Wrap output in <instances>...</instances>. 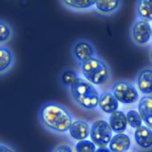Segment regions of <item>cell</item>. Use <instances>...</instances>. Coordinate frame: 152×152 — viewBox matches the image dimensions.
<instances>
[{"label": "cell", "instance_id": "4fadbf2b", "mask_svg": "<svg viewBox=\"0 0 152 152\" xmlns=\"http://www.w3.org/2000/svg\"><path fill=\"white\" fill-rule=\"evenodd\" d=\"M119 102L111 92H104L99 95V107L103 112L107 114H112L118 109Z\"/></svg>", "mask_w": 152, "mask_h": 152}, {"label": "cell", "instance_id": "603a6c76", "mask_svg": "<svg viewBox=\"0 0 152 152\" xmlns=\"http://www.w3.org/2000/svg\"><path fill=\"white\" fill-rule=\"evenodd\" d=\"M53 152H73V150L70 146L63 144V145L58 146Z\"/></svg>", "mask_w": 152, "mask_h": 152}, {"label": "cell", "instance_id": "484cf974", "mask_svg": "<svg viewBox=\"0 0 152 152\" xmlns=\"http://www.w3.org/2000/svg\"><path fill=\"white\" fill-rule=\"evenodd\" d=\"M150 58H151V60H152V49H151V51H150Z\"/></svg>", "mask_w": 152, "mask_h": 152}, {"label": "cell", "instance_id": "9c48e42d", "mask_svg": "<svg viewBox=\"0 0 152 152\" xmlns=\"http://www.w3.org/2000/svg\"><path fill=\"white\" fill-rule=\"evenodd\" d=\"M90 126L88 123L84 120H76L73 121L68 129V132L71 137L76 140H85L89 136Z\"/></svg>", "mask_w": 152, "mask_h": 152}, {"label": "cell", "instance_id": "7c38bea8", "mask_svg": "<svg viewBox=\"0 0 152 152\" xmlns=\"http://www.w3.org/2000/svg\"><path fill=\"white\" fill-rule=\"evenodd\" d=\"M137 108L142 121L145 122L148 128L152 129V96H142Z\"/></svg>", "mask_w": 152, "mask_h": 152}, {"label": "cell", "instance_id": "ffe728a7", "mask_svg": "<svg viewBox=\"0 0 152 152\" xmlns=\"http://www.w3.org/2000/svg\"><path fill=\"white\" fill-rule=\"evenodd\" d=\"M120 5V1L117 0H98L95 7L99 12L102 14H110L115 12Z\"/></svg>", "mask_w": 152, "mask_h": 152}, {"label": "cell", "instance_id": "8992f818", "mask_svg": "<svg viewBox=\"0 0 152 152\" xmlns=\"http://www.w3.org/2000/svg\"><path fill=\"white\" fill-rule=\"evenodd\" d=\"M117 100L122 104L130 105L139 100V92L133 84L127 81H118L112 87V92Z\"/></svg>", "mask_w": 152, "mask_h": 152}, {"label": "cell", "instance_id": "7a4b0ae2", "mask_svg": "<svg viewBox=\"0 0 152 152\" xmlns=\"http://www.w3.org/2000/svg\"><path fill=\"white\" fill-rule=\"evenodd\" d=\"M69 94L74 101L85 109H94L99 106V94L94 85L79 77L69 88Z\"/></svg>", "mask_w": 152, "mask_h": 152}, {"label": "cell", "instance_id": "30bf717a", "mask_svg": "<svg viewBox=\"0 0 152 152\" xmlns=\"http://www.w3.org/2000/svg\"><path fill=\"white\" fill-rule=\"evenodd\" d=\"M134 137L137 145L142 149H148L152 147V129L147 126H140L136 129Z\"/></svg>", "mask_w": 152, "mask_h": 152}, {"label": "cell", "instance_id": "e0dca14e", "mask_svg": "<svg viewBox=\"0 0 152 152\" xmlns=\"http://www.w3.org/2000/svg\"><path fill=\"white\" fill-rule=\"evenodd\" d=\"M79 77V74L77 70L66 67L64 68L59 75V82L63 88L69 90V88L77 81Z\"/></svg>", "mask_w": 152, "mask_h": 152}, {"label": "cell", "instance_id": "ac0fdd59", "mask_svg": "<svg viewBox=\"0 0 152 152\" xmlns=\"http://www.w3.org/2000/svg\"><path fill=\"white\" fill-rule=\"evenodd\" d=\"M96 1L95 0H64V1H60V4L67 10H72L76 12H80L88 10V8L95 6Z\"/></svg>", "mask_w": 152, "mask_h": 152}, {"label": "cell", "instance_id": "cb8c5ba5", "mask_svg": "<svg viewBox=\"0 0 152 152\" xmlns=\"http://www.w3.org/2000/svg\"><path fill=\"white\" fill-rule=\"evenodd\" d=\"M0 152H18V150L10 145L0 144Z\"/></svg>", "mask_w": 152, "mask_h": 152}, {"label": "cell", "instance_id": "3957f363", "mask_svg": "<svg viewBox=\"0 0 152 152\" xmlns=\"http://www.w3.org/2000/svg\"><path fill=\"white\" fill-rule=\"evenodd\" d=\"M79 67L85 79L94 86L102 85L108 79V66L103 60L96 57L91 58Z\"/></svg>", "mask_w": 152, "mask_h": 152}, {"label": "cell", "instance_id": "d4e9b609", "mask_svg": "<svg viewBox=\"0 0 152 152\" xmlns=\"http://www.w3.org/2000/svg\"><path fill=\"white\" fill-rule=\"evenodd\" d=\"M95 152H111L107 148H96Z\"/></svg>", "mask_w": 152, "mask_h": 152}, {"label": "cell", "instance_id": "4316f807", "mask_svg": "<svg viewBox=\"0 0 152 152\" xmlns=\"http://www.w3.org/2000/svg\"><path fill=\"white\" fill-rule=\"evenodd\" d=\"M151 40H152V26H151Z\"/></svg>", "mask_w": 152, "mask_h": 152}, {"label": "cell", "instance_id": "277c9868", "mask_svg": "<svg viewBox=\"0 0 152 152\" xmlns=\"http://www.w3.org/2000/svg\"><path fill=\"white\" fill-rule=\"evenodd\" d=\"M89 136L91 141L99 148H107L113 137L108 122L104 119H98L91 124Z\"/></svg>", "mask_w": 152, "mask_h": 152}, {"label": "cell", "instance_id": "8fae6325", "mask_svg": "<svg viewBox=\"0 0 152 152\" xmlns=\"http://www.w3.org/2000/svg\"><path fill=\"white\" fill-rule=\"evenodd\" d=\"M108 145L111 152H127L131 146V140L129 135L118 133L112 137Z\"/></svg>", "mask_w": 152, "mask_h": 152}, {"label": "cell", "instance_id": "5bb4252c", "mask_svg": "<svg viewBox=\"0 0 152 152\" xmlns=\"http://www.w3.org/2000/svg\"><path fill=\"white\" fill-rule=\"evenodd\" d=\"M108 124L112 132H115L117 134L125 132L128 127L126 114L123 111L117 110L114 113L110 114Z\"/></svg>", "mask_w": 152, "mask_h": 152}, {"label": "cell", "instance_id": "ba28073f", "mask_svg": "<svg viewBox=\"0 0 152 152\" xmlns=\"http://www.w3.org/2000/svg\"><path fill=\"white\" fill-rule=\"evenodd\" d=\"M16 66V55L7 46H0V77L13 70Z\"/></svg>", "mask_w": 152, "mask_h": 152}, {"label": "cell", "instance_id": "5b68a950", "mask_svg": "<svg viewBox=\"0 0 152 152\" xmlns=\"http://www.w3.org/2000/svg\"><path fill=\"white\" fill-rule=\"evenodd\" d=\"M70 54L72 59L78 66H81L91 58L96 57L95 47L87 39H78L75 41L70 48Z\"/></svg>", "mask_w": 152, "mask_h": 152}, {"label": "cell", "instance_id": "44dd1931", "mask_svg": "<svg viewBox=\"0 0 152 152\" xmlns=\"http://www.w3.org/2000/svg\"><path fill=\"white\" fill-rule=\"evenodd\" d=\"M128 125L133 129H137L142 126V118L140 113L135 109H130L126 114Z\"/></svg>", "mask_w": 152, "mask_h": 152}, {"label": "cell", "instance_id": "d6986e66", "mask_svg": "<svg viewBox=\"0 0 152 152\" xmlns=\"http://www.w3.org/2000/svg\"><path fill=\"white\" fill-rule=\"evenodd\" d=\"M137 14L141 20L152 21V0H141L137 2Z\"/></svg>", "mask_w": 152, "mask_h": 152}, {"label": "cell", "instance_id": "6da1fadb", "mask_svg": "<svg viewBox=\"0 0 152 152\" xmlns=\"http://www.w3.org/2000/svg\"><path fill=\"white\" fill-rule=\"evenodd\" d=\"M38 116L41 124L46 129L59 133L67 131L73 122L70 112L56 101H48L41 105Z\"/></svg>", "mask_w": 152, "mask_h": 152}, {"label": "cell", "instance_id": "2e32d148", "mask_svg": "<svg viewBox=\"0 0 152 152\" xmlns=\"http://www.w3.org/2000/svg\"><path fill=\"white\" fill-rule=\"evenodd\" d=\"M137 85L140 91L144 95L152 94V69L145 68L137 77Z\"/></svg>", "mask_w": 152, "mask_h": 152}, {"label": "cell", "instance_id": "9a60e30c", "mask_svg": "<svg viewBox=\"0 0 152 152\" xmlns=\"http://www.w3.org/2000/svg\"><path fill=\"white\" fill-rule=\"evenodd\" d=\"M16 37V29L13 24L4 18H0V46H7Z\"/></svg>", "mask_w": 152, "mask_h": 152}, {"label": "cell", "instance_id": "7402d4cb", "mask_svg": "<svg viewBox=\"0 0 152 152\" xmlns=\"http://www.w3.org/2000/svg\"><path fill=\"white\" fill-rule=\"evenodd\" d=\"M77 152H95L96 148V145L90 140H80L76 144Z\"/></svg>", "mask_w": 152, "mask_h": 152}, {"label": "cell", "instance_id": "52a82bcc", "mask_svg": "<svg viewBox=\"0 0 152 152\" xmlns=\"http://www.w3.org/2000/svg\"><path fill=\"white\" fill-rule=\"evenodd\" d=\"M132 39L139 46H144L151 39V26L149 22L137 19L132 26Z\"/></svg>", "mask_w": 152, "mask_h": 152}]
</instances>
